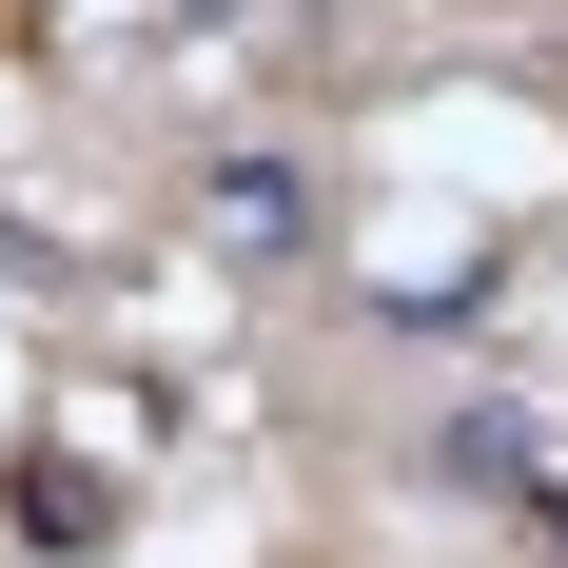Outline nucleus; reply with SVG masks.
<instances>
[{
    "label": "nucleus",
    "instance_id": "nucleus-1",
    "mask_svg": "<svg viewBox=\"0 0 568 568\" xmlns=\"http://www.w3.org/2000/svg\"><path fill=\"white\" fill-rule=\"evenodd\" d=\"M216 235H235V255H294V176L235 158V176H216Z\"/></svg>",
    "mask_w": 568,
    "mask_h": 568
}]
</instances>
